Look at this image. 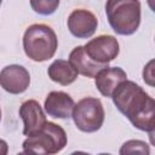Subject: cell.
Returning a JSON list of instances; mask_svg holds the SVG:
<instances>
[{"instance_id":"cell-16","label":"cell","mask_w":155,"mask_h":155,"mask_svg":"<svg viewBox=\"0 0 155 155\" xmlns=\"http://www.w3.org/2000/svg\"><path fill=\"white\" fill-rule=\"evenodd\" d=\"M153 64H154V62L153 61H150L145 67H144V70H143V79H144V81L148 84V85H150V86H154V75H153Z\"/></svg>"},{"instance_id":"cell-19","label":"cell","mask_w":155,"mask_h":155,"mask_svg":"<svg viewBox=\"0 0 155 155\" xmlns=\"http://www.w3.org/2000/svg\"><path fill=\"white\" fill-rule=\"evenodd\" d=\"M1 1H2V0H0V5H1Z\"/></svg>"},{"instance_id":"cell-13","label":"cell","mask_w":155,"mask_h":155,"mask_svg":"<svg viewBox=\"0 0 155 155\" xmlns=\"http://www.w3.org/2000/svg\"><path fill=\"white\" fill-rule=\"evenodd\" d=\"M47 74L52 81H54L59 85H63V86H68V85L73 84L78 78V73L71 67L69 61H64V59L54 61L48 67Z\"/></svg>"},{"instance_id":"cell-10","label":"cell","mask_w":155,"mask_h":155,"mask_svg":"<svg viewBox=\"0 0 155 155\" xmlns=\"http://www.w3.org/2000/svg\"><path fill=\"white\" fill-rule=\"evenodd\" d=\"M74 101L73 98L63 92V91H52L47 94L45 99V110L46 113L56 119H67L71 116L74 109Z\"/></svg>"},{"instance_id":"cell-11","label":"cell","mask_w":155,"mask_h":155,"mask_svg":"<svg viewBox=\"0 0 155 155\" xmlns=\"http://www.w3.org/2000/svg\"><path fill=\"white\" fill-rule=\"evenodd\" d=\"M127 79L126 71L119 67H105L94 76V84L104 97H111L115 88Z\"/></svg>"},{"instance_id":"cell-3","label":"cell","mask_w":155,"mask_h":155,"mask_svg":"<svg viewBox=\"0 0 155 155\" xmlns=\"http://www.w3.org/2000/svg\"><path fill=\"white\" fill-rule=\"evenodd\" d=\"M105 13L110 27L119 35H132L140 24L139 0H107Z\"/></svg>"},{"instance_id":"cell-18","label":"cell","mask_w":155,"mask_h":155,"mask_svg":"<svg viewBox=\"0 0 155 155\" xmlns=\"http://www.w3.org/2000/svg\"><path fill=\"white\" fill-rule=\"evenodd\" d=\"M0 120H1V109H0Z\"/></svg>"},{"instance_id":"cell-4","label":"cell","mask_w":155,"mask_h":155,"mask_svg":"<svg viewBox=\"0 0 155 155\" xmlns=\"http://www.w3.org/2000/svg\"><path fill=\"white\" fill-rule=\"evenodd\" d=\"M67 145L65 131L54 122H46L44 128L23 142V153L25 154H56Z\"/></svg>"},{"instance_id":"cell-8","label":"cell","mask_w":155,"mask_h":155,"mask_svg":"<svg viewBox=\"0 0 155 155\" xmlns=\"http://www.w3.org/2000/svg\"><path fill=\"white\" fill-rule=\"evenodd\" d=\"M19 116L24 124L23 127L24 136H31L40 132L44 128L45 124L47 122L41 105L35 99L25 101L19 107Z\"/></svg>"},{"instance_id":"cell-9","label":"cell","mask_w":155,"mask_h":155,"mask_svg":"<svg viewBox=\"0 0 155 155\" xmlns=\"http://www.w3.org/2000/svg\"><path fill=\"white\" fill-rule=\"evenodd\" d=\"M67 24L69 31L74 36L79 39H87L94 34L98 19L91 11L78 8L69 15Z\"/></svg>"},{"instance_id":"cell-6","label":"cell","mask_w":155,"mask_h":155,"mask_svg":"<svg viewBox=\"0 0 155 155\" xmlns=\"http://www.w3.org/2000/svg\"><path fill=\"white\" fill-rule=\"evenodd\" d=\"M85 52L91 59L101 64H108L119 54V42L111 35H99L90 40L85 46Z\"/></svg>"},{"instance_id":"cell-7","label":"cell","mask_w":155,"mask_h":155,"mask_svg":"<svg viewBox=\"0 0 155 155\" xmlns=\"http://www.w3.org/2000/svg\"><path fill=\"white\" fill-rule=\"evenodd\" d=\"M30 84L29 71L18 64H11L0 71V86L11 94L23 93Z\"/></svg>"},{"instance_id":"cell-5","label":"cell","mask_w":155,"mask_h":155,"mask_svg":"<svg viewBox=\"0 0 155 155\" xmlns=\"http://www.w3.org/2000/svg\"><path fill=\"white\" fill-rule=\"evenodd\" d=\"M75 126L86 133L98 131L104 122V108L98 98L86 97L80 99L71 113Z\"/></svg>"},{"instance_id":"cell-1","label":"cell","mask_w":155,"mask_h":155,"mask_svg":"<svg viewBox=\"0 0 155 155\" xmlns=\"http://www.w3.org/2000/svg\"><path fill=\"white\" fill-rule=\"evenodd\" d=\"M115 107L131 124L149 133H154L155 127V103L154 99L134 81H122L111 94Z\"/></svg>"},{"instance_id":"cell-12","label":"cell","mask_w":155,"mask_h":155,"mask_svg":"<svg viewBox=\"0 0 155 155\" xmlns=\"http://www.w3.org/2000/svg\"><path fill=\"white\" fill-rule=\"evenodd\" d=\"M69 63L71 64V67L75 69L78 74L87 78H94L99 70L108 67V64H101L91 59L88 54L85 52L84 46H76L70 52Z\"/></svg>"},{"instance_id":"cell-17","label":"cell","mask_w":155,"mask_h":155,"mask_svg":"<svg viewBox=\"0 0 155 155\" xmlns=\"http://www.w3.org/2000/svg\"><path fill=\"white\" fill-rule=\"evenodd\" d=\"M7 151H8L7 143L4 139H0V155H6Z\"/></svg>"},{"instance_id":"cell-15","label":"cell","mask_w":155,"mask_h":155,"mask_svg":"<svg viewBox=\"0 0 155 155\" xmlns=\"http://www.w3.org/2000/svg\"><path fill=\"white\" fill-rule=\"evenodd\" d=\"M31 8L42 16H48L56 12L59 6V0H30Z\"/></svg>"},{"instance_id":"cell-14","label":"cell","mask_w":155,"mask_h":155,"mask_svg":"<svg viewBox=\"0 0 155 155\" xmlns=\"http://www.w3.org/2000/svg\"><path fill=\"white\" fill-rule=\"evenodd\" d=\"M119 153L121 155H125V154H145V155H148L150 153V148L143 140L131 139L122 144Z\"/></svg>"},{"instance_id":"cell-2","label":"cell","mask_w":155,"mask_h":155,"mask_svg":"<svg viewBox=\"0 0 155 155\" xmlns=\"http://www.w3.org/2000/svg\"><path fill=\"white\" fill-rule=\"evenodd\" d=\"M58 47L54 30L46 24H31L23 35V48L25 54L34 62H45L52 58Z\"/></svg>"}]
</instances>
